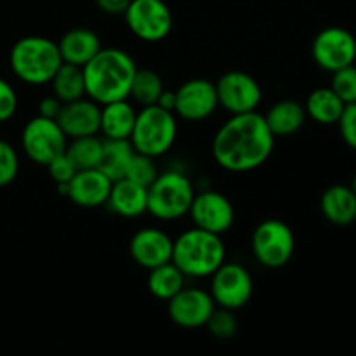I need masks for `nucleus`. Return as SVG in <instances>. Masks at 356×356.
I'll return each mask as SVG.
<instances>
[{"instance_id": "1", "label": "nucleus", "mask_w": 356, "mask_h": 356, "mask_svg": "<svg viewBox=\"0 0 356 356\" xmlns=\"http://www.w3.org/2000/svg\"><path fill=\"white\" fill-rule=\"evenodd\" d=\"M275 136L257 111L232 115L212 139V156L228 172H250L271 156Z\"/></svg>"}, {"instance_id": "2", "label": "nucleus", "mask_w": 356, "mask_h": 356, "mask_svg": "<svg viewBox=\"0 0 356 356\" xmlns=\"http://www.w3.org/2000/svg\"><path fill=\"white\" fill-rule=\"evenodd\" d=\"M86 96L97 104L129 99L138 65L124 49L101 47L82 68Z\"/></svg>"}, {"instance_id": "3", "label": "nucleus", "mask_w": 356, "mask_h": 356, "mask_svg": "<svg viewBox=\"0 0 356 356\" xmlns=\"http://www.w3.org/2000/svg\"><path fill=\"white\" fill-rule=\"evenodd\" d=\"M226 247L221 235L190 228L174 240L172 263L186 278H207L225 263Z\"/></svg>"}, {"instance_id": "4", "label": "nucleus", "mask_w": 356, "mask_h": 356, "mask_svg": "<svg viewBox=\"0 0 356 356\" xmlns=\"http://www.w3.org/2000/svg\"><path fill=\"white\" fill-rule=\"evenodd\" d=\"M10 70L21 82L28 86H45L51 83L63 58L59 54L58 42L47 37L30 35L23 37L13 45L9 54Z\"/></svg>"}, {"instance_id": "5", "label": "nucleus", "mask_w": 356, "mask_h": 356, "mask_svg": "<svg viewBox=\"0 0 356 356\" xmlns=\"http://www.w3.org/2000/svg\"><path fill=\"white\" fill-rule=\"evenodd\" d=\"M197 195L190 177L179 170L159 172L148 186V209L146 212L160 221H176L190 212Z\"/></svg>"}, {"instance_id": "6", "label": "nucleus", "mask_w": 356, "mask_h": 356, "mask_svg": "<svg viewBox=\"0 0 356 356\" xmlns=\"http://www.w3.org/2000/svg\"><path fill=\"white\" fill-rule=\"evenodd\" d=\"M177 138V117L174 111L165 110L159 104L141 106L138 110L134 129L131 134V145L143 155L156 159L169 152Z\"/></svg>"}, {"instance_id": "7", "label": "nucleus", "mask_w": 356, "mask_h": 356, "mask_svg": "<svg viewBox=\"0 0 356 356\" xmlns=\"http://www.w3.org/2000/svg\"><path fill=\"white\" fill-rule=\"evenodd\" d=\"M296 250V236L291 226L280 219L259 222L252 233V254L257 263L270 270L285 266Z\"/></svg>"}, {"instance_id": "8", "label": "nucleus", "mask_w": 356, "mask_h": 356, "mask_svg": "<svg viewBox=\"0 0 356 356\" xmlns=\"http://www.w3.org/2000/svg\"><path fill=\"white\" fill-rule=\"evenodd\" d=\"M124 17L131 33L148 44L162 42L172 31V13L163 0H131Z\"/></svg>"}, {"instance_id": "9", "label": "nucleus", "mask_w": 356, "mask_h": 356, "mask_svg": "<svg viewBox=\"0 0 356 356\" xmlns=\"http://www.w3.org/2000/svg\"><path fill=\"white\" fill-rule=\"evenodd\" d=\"M68 138L58 120L37 115L30 118L21 132V146L28 159L37 165H47L58 155L65 153Z\"/></svg>"}, {"instance_id": "10", "label": "nucleus", "mask_w": 356, "mask_h": 356, "mask_svg": "<svg viewBox=\"0 0 356 356\" xmlns=\"http://www.w3.org/2000/svg\"><path fill=\"white\" fill-rule=\"evenodd\" d=\"M211 296L216 306L228 309H240L250 301L254 282L245 266L240 263H222L211 275Z\"/></svg>"}, {"instance_id": "11", "label": "nucleus", "mask_w": 356, "mask_h": 356, "mask_svg": "<svg viewBox=\"0 0 356 356\" xmlns=\"http://www.w3.org/2000/svg\"><path fill=\"white\" fill-rule=\"evenodd\" d=\"M214 83L219 106L232 115L257 111V106L263 101L259 82L247 72L232 70L222 73Z\"/></svg>"}, {"instance_id": "12", "label": "nucleus", "mask_w": 356, "mask_h": 356, "mask_svg": "<svg viewBox=\"0 0 356 356\" xmlns=\"http://www.w3.org/2000/svg\"><path fill=\"white\" fill-rule=\"evenodd\" d=\"M312 56L320 68L332 73L353 65L356 59V38L346 28H323L313 38Z\"/></svg>"}, {"instance_id": "13", "label": "nucleus", "mask_w": 356, "mask_h": 356, "mask_svg": "<svg viewBox=\"0 0 356 356\" xmlns=\"http://www.w3.org/2000/svg\"><path fill=\"white\" fill-rule=\"evenodd\" d=\"M216 309V302L211 292L198 287L184 285L176 296L167 301L169 318L183 329H200L205 327Z\"/></svg>"}, {"instance_id": "14", "label": "nucleus", "mask_w": 356, "mask_h": 356, "mask_svg": "<svg viewBox=\"0 0 356 356\" xmlns=\"http://www.w3.org/2000/svg\"><path fill=\"white\" fill-rule=\"evenodd\" d=\"M219 108L216 83L205 79H190L176 90V117L186 122H202Z\"/></svg>"}, {"instance_id": "15", "label": "nucleus", "mask_w": 356, "mask_h": 356, "mask_svg": "<svg viewBox=\"0 0 356 356\" xmlns=\"http://www.w3.org/2000/svg\"><path fill=\"white\" fill-rule=\"evenodd\" d=\"M188 214L197 228L216 235H225L235 222V209L229 198L214 190H205L195 195Z\"/></svg>"}, {"instance_id": "16", "label": "nucleus", "mask_w": 356, "mask_h": 356, "mask_svg": "<svg viewBox=\"0 0 356 356\" xmlns=\"http://www.w3.org/2000/svg\"><path fill=\"white\" fill-rule=\"evenodd\" d=\"M172 249L174 240L163 229L152 226L138 229L129 243L131 257L145 270H152L172 261Z\"/></svg>"}, {"instance_id": "17", "label": "nucleus", "mask_w": 356, "mask_h": 356, "mask_svg": "<svg viewBox=\"0 0 356 356\" xmlns=\"http://www.w3.org/2000/svg\"><path fill=\"white\" fill-rule=\"evenodd\" d=\"M56 120L68 139L99 134L101 104L87 96L70 101L63 104Z\"/></svg>"}, {"instance_id": "18", "label": "nucleus", "mask_w": 356, "mask_h": 356, "mask_svg": "<svg viewBox=\"0 0 356 356\" xmlns=\"http://www.w3.org/2000/svg\"><path fill=\"white\" fill-rule=\"evenodd\" d=\"M111 184H113V181L97 167L76 170V174L68 183L66 197L79 207L96 209L108 202Z\"/></svg>"}, {"instance_id": "19", "label": "nucleus", "mask_w": 356, "mask_h": 356, "mask_svg": "<svg viewBox=\"0 0 356 356\" xmlns=\"http://www.w3.org/2000/svg\"><path fill=\"white\" fill-rule=\"evenodd\" d=\"M106 204L110 205L115 214L122 216V218H138V216L145 214L148 209V188L127 179V177H122L111 184Z\"/></svg>"}, {"instance_id": "20", "label": "nucleus", "mask_w": 356, "mask_h": 356, "mask_svg": "<svg viewBox=\"0 0 356 356\" xmlns=\"http://www.w3.org/2000/svg\"><path fill=\"white\" fill-rule=\"evenodd\" d=\"M58 47L63 63L83 68L101 51L103 45L96 31L89 28H73L63 35L61 40L58 42Z\"/></svg>"}, {"instance_id": "21", "label": "nucleus", "mask_w": 356, "mask_h": 356, "mask_svg": "<svg viewBox=\"0 0 356 356\" xmlns=\"http://www.w3.org/2000/svg\"><path fill=\"white\" fill-rule=\"evenodd\" d=\"M323 218L336 226H348L356 221V193L346 184H332L320 200Z\"/></svg>"}, {"instance_id": "22", "label": "nucleus", "mask_w": 356, "mask_h": 356, "mask_svg": "<svg viewBox=\"0 0 356 356\" xmlns=\"http://www.w3.org/2000/svg\"><path fill=\"white\" fill-rule=\"evenodd\" d=\"M138 110L127 99L101 104L99 132L104 139H131Z\"/></svg>"}, {"instance_id": "23", "label": "nucleus", "mask_w": 356, "mask_h": 356, "mask_svg": "<svg viewBox=\"0 0 356 356\" xmlns=\"http://www.w3.org/2000/svg\"><path fill=\"white\" fill-rule=\"evenodd\" d=\"M306 118L308 115H306L305 104L294 99L278 101L264 115V120L275 138H289V136L299 132L305 125Z\"/></svg>"}, {"instance_id": "24", "label": "nucleus", "mask_w": 356, "mask_h": 356, "mask_svg": "<svg viewBox=\"0 0 356 356\" xmlns=\"http://www.w3.org/2000/svg\"><path fill=\"white\" fill-rule=\"evenodd\" d=\"M346 104L330 87H318L308 96L305 103L306 115L316 124L336 125Z\"/></svg>"}, {"instance_id": "25", "label": "nucleus", "mask_w": 356, "mask_h": 356, "mask_svg": "<svg viewBox=\"0 0 356 356\" xmlns=\"http://www.w3.org/2000/svg\"><path fill=\"white\" fill-rule=\"evenodd\" d=\"M136 149L129 139H104L103 153L97 169L103 170L111 181L125 177L127 167L134 156Z\"/></svg>"}, {"instance_id": "26", "label": "nucleus", "mask_w": 356, "mask_h": 356, "mask_svg": "<svg viewBox=\"0 0 356 356\" xmlns=\"http://www.w3.org/2000/svg\"><path fill=\"white\" fill-rule=\"evenodd\" d=\"M148 271V291L152 292L153 298L160 299V301H169L186 284L184 273L172 261H169L165 264H160L156 268H152Z\"/></svg>"}, {"instance_id": "27", "label": "nucleus", "mask_w": 356, "mask_h": 356, "mask_svg": "<svg viewBox=\"0 0 356 356\" xmlns=\"http://www.w3.org/2000/svg\"><path fill=\"white\" fill-rule=\"evenodd\" d=\"M52 94L63 103L86 97V80H83V72L80 66L63 63L58 68L56 75L51 80Z\"/></svg>"}, {"instance_id": "28", "label": "nucleus", "mask_w": 356, "mask_h": 356, "mask_svg": "<svg viewBox=\"0 0 356 356\" xmlns=\"http://www.w3.org/2000/svg\"><path fill=\"white\" fill-rule=\"evenodd\" d=\"M65 152L79 170L94 169V167L99 165L101 153H103V139L97 138V134L75 138L66 145Z\"/></svg>"}, {"instance_id": "29", "label": "nucleus", "mask_w": 356, "mask_h": 356, "mask_svg": "<svg viewBox=\"0 0 356 356\" xmlns=\"http://www.w3.org/2000/svg\"><path fill=\"white\" fill-rule=\"evenodd\" d=\"M163 89L165 87H163L162 76L155 70L138 68L134 80H132L131 96L129 97L139 106H149V104H156Z\"/></svg>"}, {"instance_id": "30", "label": "nucleus", "mask_w": 356, "mask_h": 356, "mask_svg": "<svg viewBox=\"0 0 356 356\" xmlns=\"http://www.w3.org/2000/svg\"><path fill=\"white\" fill-rule=\"evenodd\" d=\"M205 327L216 339H232L238 330V320L233 315V309L216 306Z\"/></svg>"}, {"instance_id": "31", "label": "nucleus", "mask_w": 356, "mask_h": 356, "mask_svg": "<svg viewBox=\"0 0 356 356\" xmlns=\"http://www.w3.org/2000/svg\"><path fill=\"white\" fill-rule=\"evenodd\" d=\"M156 176H159V167H156L155 159L136 152L134 156H132L131 163H129L125 177L134 181V183L143 184V186L148 188L149 184L155 181Z\"/></svg>"}, {"instance_id": "32", "label": "nucleus", "mask_w": 356, "mask_h": 356, "mask_svg": "<svg viewBox=\"0 0 356 356\" xmlns=\"http://www.w3.org/2000/svg\"><path fill=\"white\" fill-rule=\"evenodd\" d=\"M330 89L341 97L344 104L356 103V66L355 63L332 72Z\"/></svg>"}, {"instance_id": "33", "label": "nucleus", "mask_w": 356, "mask_h": 356, "mask_svg": "<svg viewBox=\"0 0 356 356\" xmlns=\"http://www.w3.org/2000/svg\"><path fill=\"white\" fill-rule=\"evenodd\" d=\"M19 172V156L13 145L0 139V188L9 186Z\"/></svg>"}, {"instance_id": "34", "label": "nucleus", "mask_w": 356, "mask_h": 356, "mask_svg": "<svg viewBox=\"0 0 356 356\" xmlns=\"http://www.w3.org/2000/svg\"><path fill=\"white\" fill-rule=\"evenodd\" d=\"M45 167H47L49 176H51V179L54 181L56 184H68L70 181H72V177L76 174V170H79L75 167V163L72 162V159L66 155V152L56 156V159L52 160V162H49Z\"/></svg>"}, {"instance_id": "35", "label": "nucleus", "mask_w": 356, "mask_h": 356, "mask_svg": "<svg viewBox=\"0 0 356 356\" xmlns=\"http://www.w3.org/2000/svg\"><path fill=\"white\" fill-rule=\"evenodd\" d=\"M17 110V94L14 87L0 76V124L10 120Z\"/></svg>"}, {"instance_id": "36", "label": "nucleus", "mask_w": 356, "mask_h": 356, "mask_svg": "<svg viewBox=\"0 0 356 356\" xmlns=\"http://www.w3.org/2000/svg\"><path fill=\"white\" fill-rule=\"evenodd\" d=\"M337 125H339V132L343 136L344 143L350 148L356 149V103H350L344 106Z\"/></svg>"}, {"instance_id": "37", "label": "nucleus", "mask_w": 356, "mask_h": 356, "mask_svg": "<svg viewBox=\"0 0 356 356\" xmlns=\"http://www.w3.org/2000/svg\"><path fill=\"white\" fill-rule=\"evenodd\" d=\"M63 101L58 99V97L52 94V96H45L42 97L40 103H38V115L40 117H45V118H58L59 111H61L63 108Z\"/></svg>"}, {"instance_id": "38", "label": "nucleus", "mask_w": 356, "mask_h": 356, "mask_svg": "<svg viewBox=\"0 0 356 356\" xmlns=\"http://www.w3.org/2000/svg\"><path fill=\"white\" fill-rule=\"evenodd\" d=\"M96 3L104 14H110V16H120L122 14L124 16L131 0H96Z\"/></svg>"}, {"instance_id": "39", "label": "nucleus", "mask_w": 356, "mask_h": 356, "mask_svg": "<svg viewBox=\"0 0 356 356\" xmlns=\"http://www.w3.org/2000/svg\"><path fill=\"white\" fill-rule=\"evenodd\" d=\"M156 104H159V106H162V108H165V110L174 111V106H176V90L163 89V92L160 94Z\"/></svg>"}, {"instance_id": "40", "label": "nucleus", "mask_w": 356, "mask_h": 356, "mask_svg": "<svg viewBox=\"0 0 356 356\" xmlns=\"http://www.w3.org/2000/svg\"><path fill=\"white\" fill-rule=\"evenodd\" d=\"M350 186H351V190H353L355 193H356V174H355V176H353V181H351V184H350Z\"/></svg>"}]
</instances>
